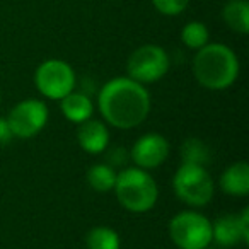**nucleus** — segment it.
Wrapping results in <instances>:
<instances>
[{"label": "nucleus", "mask_w": 249, "mask_h": 249, "mask_svg": "<svg viewBox=\"0 0 249 249\" xmlns=\"http://www.w3.org/2000/svg\"><path fill=\"white\" fill-rule=\"evenodd\" d=\"M150 94L130 77H116L101 87L97 106L104 121L118 130L137 128L150 113Z\"/></svg>", "instance_id": "obj_1"}, {"label": "nucleus", "mask_w": 249, "mask_h": 249, "mask_svg": "<svg viewBox=\"0 0 249 249\" xmlns=\"http://www.w3.org/2000/svg\"><path fill=\"white\" fill-rule=\"evenodd\" d=\"M239 58L234 50L222 43H207L196 50L193 58V75L208 90H225L239 77Z\"/></svg>", "instance_id": "obj_2"}, {"label": "nucleus", "mask_w": 249, "mask_h": 249, "mask_svg": "<svg viewBox=\"0 0 249 249\" xmlns=\"http://www.w3.org/2000/svg\"><path fill=\"white\" fill-rule=\"evenodd\" d=\"M116 200L126 212L147 213L159 200V188L149 171L140 167H124L116 174L113 188Z\"/></svg>", "instance_id": "obj_3"}, {"label": "nucleus", "mask_w": 249, "mask_h": 249, "mask_svg": "<svg viewBox=\"0 0 249 249\" xmlns=\"http://www.w3.org/2000/svg\"><path fill=\"white\" fill-rule=\"evenodd\" d=\"M173 190L178 200L188 207L200 208L212 201L215 184L205 166L198 164H181L173 178Z\"/></svg>", "instance_id": "obj_4"}, {"label": "nucleus", "mask_w": 249, "mask_h": 249, "mask_svg": "<svg viewBox=\"0 0 249 249\" xmlns=\"http://www.w3.org/2000/svg\"><path fill=\"white\" fill-rule=\"evenodd\" d=\"M169 237L178 249H207L212 244V222L200 212H179L169 222Z\"/></svg>", "instance_id": "obj_5"}, {"label": "nucleus", "mask_w": 249, "mask_h": 249, "mask_svg": "<svg viewBox=\"0 0 249 249\" xmlns=\"http://www.w3.org/2000/svg\"><path fill=\"white\" fill-rule=\"evenodd\" d=\"M77 77L72 65L65 60L50 58L39 63L35 72L36 89L41 96L52 101H60L75 89Z\"/></svg>", "instance_id": "obj_6"}, {"label": "nucleus", "mask_w": 249, "mask_h": 249, "mask_svg": "<svg viewBox=\"0 0 249 249\" xmlns=\"http://www.w3.org/2000/svg\"><path fill=\"white\" fill-rule=\"evenodd\" d=\"M169 65V56L162 46L142 45L126 60V73L140 84H152L166 75Z\"/></svg>", "instance_id": "obj_7"}, {"label": "nucleus", "mask_w": 249, "mask_h": 249, "mask_svg": "<svg viewBox=\"0 0 249 249\" xmlns=\"http://www.w3.org/2000/svg\"><path fill=\"white\" fill-rule=\"evenodd\" d=\"M50 109L41 99H24L18 103L7 114V123L18 139H31L46 126Z\"/></svg>", "instance_id": "obj_8"}, {"label": "nucleus", "mask_w": 249, "mask_h": 249, "mask_svg": "<svg viewBox=\"0 0 249 249\" xmlns=\"http://www.w3.org/2000/svg\"><path fill=\"white\" fill-rule=\"evenodd\" d=\"M130 157L140 169H156L169 157V142L160 133H145L133 143Z\"/></svg>", "instance_id": "obj_9"}, {"label": "nucleus", "mask_w": 249, "mask_h": 249, "mask_svg": "<svg viewBox=\"0 0 249 249\" xmlns=\"http://www.w3.org/2000/svg\"><path fill=\"white\" fill-rule=\"evenodd\" d=\"M77 142L80 149L87 154H103L109 145V130L99 120H87L79 124L77 128Z\"/></svg>", "instance_id": "obj_10"}, {"label": "nucleus", "mask_w": 249, "mask_h": 249, "mask_svg": "<svg viewBox=\"0 0 249 249\" xmlns=\"http://www.w3.org/2000/svg\"><path fill=\"white\" fill-rule=\"evenodd\" d=\"M218 186L229 196H246L249 193V164L234 162L220 174Z\"/></svg>", "instance_id": "obj_11"}, {"label": "nucleus", "mask_w": 249, "mask_h": 249, "mask_svg": "<svg viewBox=\"0 0 249 249\" xmlns=\"http://www.w3.org/2000/svg\"><path fill=\"white\" fill-rule=\"evenodd\" d=\"M60 109H62V114L65 116V120L80 124L92 118L94 104L89 99V96L72 90L63 99H60Z\"/></svg>", "instance_id": "obj_12"}, {"label": "nucleus", "mask_w": 249, "mask_h": 249, "mask_svg": "<svg viewBox=\"0 0 249 249\" xmlns=\"http://www.w3.org/2000/svg\"><path fill=\"white\" fill-rule=\"evenodd\" d=\"M212 242L222 246V248H232V246L242 242L237 215L227 213L212 222Z\"/></svg>", "instance_id": "obj_13"}, {"label": "nucleus", "mask_w": 249, "mask_h": 249, "mask_svg": "<svg viewBox=\"0 0 249 249\" xmlns=\"http://www.w3.org/2000/svg\"><path fill=\"white\" fill-rule=\"evenodd\" d=\"M222 19L227 28L239 35L249 33V2L248 0H229L222 9Z\"/></svg>", "instance_id": "obj_14"}, {"label": "nucleus", "mask_w": 249, "mask_h": 249, "mask_svg": "<svg viewBox=\"0 0 249 249\" xmlns=\"http://www.w3.org/2000/svg\"><path fill=\"white\" fill-rule=\"evenodd\" d=\"M116 171L109 164H94L87 169L86 179L89 186L97 193H107L116 183Z\"/></svg>", "instance_id": "obj_15"}, {"label": "nucleus", "mask_w": 249, "mask_h": 249, "mask_svg": "<svg viewBox=\"0 0 249 249\" xmlns=\"http://www.w3.org/2000/svg\"><path fill=\"white\" fill-rule=\"evenodd\" d=\"M87 249H120L121 241L114 229L106 225L92 227L86 235Z\"/></svg>", "instance_id": "obj_16"}, {"label": "nucleus", "mask_w": 249, "mask_h": 249, "mask_svg": "<svg viewBox=\"0 0 249 249\" xmlns=\"http://www.w3.org/2000/svg\"><path fill=\"white\" fill-rule=\"evenodd\" d=\"M210 39V31L208 28L200 21H191L188 24H184V28L181 29V41L186 48L190 50H200L203 48Z\"/></svg>", "instance_id": "obj_17"}, {"label": "nucleus", "mask_w": 249, "mask_h": 249, "mask_svg": "<svg viewBox=\"0 0 249 249\" xmlns=\"http://www.w3.org/2000/svg\"><path fill=\"white\" fill-rule=\"evenodd\" d=\"M181 157L184 164H198V166H207L210 160L208 147L200 139H188L181 147Z\"/></svg>", "instance_id": "obj_18"}, {"label": "nucleus", "mask_w": 249, "mask_h": 249, "mask_svg": "<svg viewBox=\"0 0 249 249\" xmlns=\"http://www.w3.org/2000/svg\"><path fill=\"white\" fill-rule=\"evenodd\" d=\"M152 5L156 7V11L167 18H174L179 16L181 12L186 11L190 0H150Z\"/></svg>", "instance_id": "obj_19"}, {"label": "nucleus", "mask_w": 249, "mask_h": 249, "mask_svg": "<svg viewBox=\"0 0 249 249\" xmlns=\"http://www.w3.org/2000/svg\"><path fill=\"white\" fill-rule=\"evenodd\" d=\"M237 222H239V229H241V235H242V242L249 244V208H242V212L237 215Z\"/></svg>", "instance_id": "obj_20"}, {"label": "nucleus", "mask_w": 249, "mask_h": 249, "mask_svg": "<svg viewBox=\"0 0 249 249\" xmlns=\"http://www.w3.org/2000/svg\"><path fill=\"white\" fill-rule=\"evenodd\" d=\"M12 139H16L14 133H12L11 126H9L7 120L5 118H0V147L9 145L12 142Z\"/></svg>", "instance_id": "obj_21"}, {"label": "nucleus", "mask_w": 249, "mask_h": 249, "mask_svg": "<svg viewBox=\"0 0 249 249\" xmlns=\"http://www.w3.org/2000/svg\"><path fill=\"white\" fill-rule=\"evenodd\" d=\"M0 104H2V90H0Z\"/></svg>", "instance_id": "obj_22"}, {"label": "nucleus", "mask_w": 249, "mask_h": 249, "mask_svg": "<svg viewBox=\"0 0 249 249\" xmlns=\"http://www.w3.org/2000/svg\"><path fill=\"white\" fill-rule=\"evenodd\" d=\"M207 249H208V248H207Z\"/></svg>", "instance_id": "obj_23"}]
</instances>
